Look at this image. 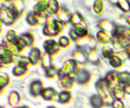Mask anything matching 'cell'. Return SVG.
<instances>
[{"instance_id": "1", "label": "cell", "mask_w": 130, "mask_h": 108, "mask_svg": "<svg viewBox=\"0 0 130 108\" xmlns=\"http://www.w3.org/2000/svg\"><path fill=\"white\" fill-rule=\"evenodd\" d=\"M96 88L99 90V95H101L102 99L104 100V103L106 105H112L115 100L113 97V91L107 83V81L106 80L99 81L96 84Z\"/></svg>"}, {"instance_id": "2", "label": "cell", "mask_w": 130, "mask_h": 108, "mask_svg": "<svg viewBox=\"0 0 130 108\" xmlns=\"http://www.w3.org/2000/svg\"><path fill=\"white\" fill-rule=\"evenodd\" d=\"M63 29V23L55 19H48L43 27V34L47 36H56Z\"/></svg>"}, {"instance_id": "3", "label": "cell", "mask_w": 130, "mask_h": 108, "mask_svg": "<svg viewBox=\"0 0 130 108\" xmlns=\"http://www.w3.org/2000/svg\"><path fill=\"white\" fill-rule=\"evenodd\" d=\"M16 18H17V15L13 12L11 8L1 5V8H0V19H1V21L4 24L10 25L12 23H14Z\"/></svg>"}, {"instance_id": "4", "label": "cell", "mask_w": 130, "mask_h": 108, "mask_svg": "<svg viewBox=\"0 0 130 108\" xmlns=\"http://www.w3.org/2000/svg\"><path fill=\"white\" fill-rule=\"evenodd\" d=\"M76 61L74 59H68L64 61L63 66L58 71V75H59V78H61V76H72V74L76 71Z\"/></svg>"}, {"instance_id": "5", "label": "cell", "mask_w": 130, "mask_h": 108, "mask_svg": "<svg viewBox=\"0 0 130 108\" xmlns=\"http://www.w3.org/2000/svg\"><path fill=\"white\" fill-rule=\"evenodd\" d=\"M13 61H14V56L3 46H1L0 48V63H1V65H10Z\"/></svg>"}, {"instance_id": "6", "label": "cell", "mask_w": 130, "mask_h": 108, "mask_svg": "<svg viewBox=\"0 0 130 108\" xmlns=\"http://www.w3.org/2000/svg\"><path fill=\"white\" fill-rule=\"evenodd\" d=\"M105 80L107 81V83L109 84V86L111 87L112 90H113L114 88L121 86V83H120V79H119L118 72H114V71L109 72V73L106 75V79H105Z\"/></svg>"}, {"instance_id": "7", "label": "cell", "mask_w": 130, "mask_h": 108, "mask_svg": "<svg viewBox=\"0 0 130 108\" xmlns=\"http://www.w3.org/2000/svg\"><path fill=\"white\" fill-rule=\"evenodd\" d=\"M88 35V31L86 28H83V27H74L73 30H71L70 32V36L72 37L73 40H78L79 38H84Z\"/></svg>"}, {"instance_id": "8", "label": "cell", "mask_w": 130, "mask_h": 108, "mask_svg": "<svg viewBox=\"0 0 130 108\" xmlns=\"http://www.w3.org/2000/svg\"><path fill=\"white\" fill-rule=\"evenodd\" d=\"M43 47H44V50H45V53H48L49 55H53L55 53L58 52V47H59V44H58L55 40H47L44 43H43Z\"/></svg>"}, {"instance_id": "9", "label": "cell", "mask_w": 130, "mask_h": 108, "mask_svg": "<svg viewBox=\"0 0 130 108\" xmlns=\"http://www.w3.org/2000/svg\"><path fill=\"white\" fill-rule=\"evenodd\" d=\"M74 85V79L72 76H61V78L58 79V86L61 89H70L72 88Z\"/></svg>"}, {"instance_id": "10", "label": "cell", "mask_w": 130, "mask_h": 108, "mask_svg": "<svg viewBox=\"0 0 130 108\" xmlns=\"http://www.w3.org/2000/svg\"><path fill=\"white\" fill-rule=\"evenodd\" d=\"M29 59L31 61V65L36 66L37 64L40 61V59H42L40 50L37 49V48H33V49H32L30 54H29Z\"/></svg>"}, {"instance_id": "11", "label": "cell", "mask_w": 130, "mask_h": 108, "mask_svg": "<svg viewBox=\"0 0 130 108\" xmlns=\"http://www.w3.org/2000/svg\"><path fill=\"white\" fill-rule=\"evenodd\" d=\"M78 46L84 47V48H89V50L95 49V39L92 36H88V37H84L80 40H78Z\"/></svg>"}, {"instance_id": "12", "label": "cell", "mask_w": 130, "mask_h": 108, "mask_svg": "<svg viewBox=\"0 0 130 108\" xmlns=\"http://www.w3.org/2000/svg\"><path fill=\"white\" fill-rule=\"evenodd\" d=\"M99 28H100L101 30H103V31L107 32L108 34H109V33H112V36H113V34L115 33V30H116L115 25H114L112 22H109V21H107V20H102V21H100Z\"/></svg>"}, {"instance_id": "13", "label": "cell", "mask_w": 130, "mask_h": 108, "mask_svg": "<svg viewBox=\"0 0 130 108\" xmlns=\"http://www.w3.org/2000/svg\"><path fill=\"white\" fill-rule=\"evenodd\" d=\"M42 90H43L42 89V84H41L40 81H34L30 86V91H31L32 94L34 95V97H37V95L41 94Z\"/></svg>"}, {"instance_id": "14", "label": "cell", "mask_w": 130, "mask_h": 108, "mask_svg": "<svg viewBox=\"0 0 130 108\" xmlns=\"http://www.w3.org/2000/svg\"><path fill=\"white\" fill-rule=\"evenodd\" d=\"M96 38H97V40L103 44H107V43H109L110 41H111V37H110V35L107 33V32L103 31V30L97 32Z\"/></svg>"}, {"instance_id": "15", "label": "cell", "mask_w": 130, "mask_h": 108, "mask_svg": "<svg viewBox=\"0 0 130 108\" xmlns=\"http://www.w3.org/2000/svg\"><path fill=\"white\" fill-rule=\"evenodd\" d=\"M41 95L45 101H51L54 98H56L57 92H56V90H54L53 88H44L42 90V92H41Z\"/></svg>"}, {"instance_id": "16", "label": "cell", "mask_w": 130, "mask_h": 108, "mask_svg": "<svg viewBox=\"0 0 130 108\" xmlns=\"http://www.w3.org/2000/svg\"><path fill=\"white\" fill-rule=\"evenodd\" d=\"M2 46L9 51V52L13 55V56H15V55H17L18 53H19V50L18 49V47L16 46L15 43H13V42H10V41H8V40H5V41H3L2 42Z\"/></svg>"}, {"instance_id": "17", "label": "cell", "mask_w": 130, "mask_h": 108, "mask_svg": "<svg viewBox=\"0 0 130 108\" xmlns=\"http://www.w3.org/2000/svg\"><path fill=\"white\" fill-rule=\"evenodd\" d=\"M59 10H60V9H59V5H58V2L55 1V0H50L48 10H47L48 15H55V14H58Z\"/></svg>"}, {"instance_id": "18", "label": "cell", "mask_w": 130, "mask_h": 108, "mask_svg": "<svg viewBox=\"0 0 130 108\" xmlns=\"http://www.w3.org/2000/svg\"><path fill=\"white\" fill-rule=\"evenodd\" d=\"M57 17H58V20L61 21L62 23L68 22L70 19H71L70 13H69L66 9H60L59 12H58V14H57Z\"/></svg>"}, {"instance_id": "19", "label": "cell", "mask_w": 130, "mask_h": 108, "mask_svg": "<svg viewBox=\"0 0 130 108\" xmlns=\"http://www.w3.org/2000/svg\"><path fill=\"white\" fill-rule=\"evenodd\" d=\"M19 102H20V97L16 91H12L10 93V97H9V103L12 107H16Z\"/></svg>"}, {"instance_id": "20", "label": "cell", "mask_w": 130, "mask_h": 108, "mask_svg": "<svg viewBox=\"0 0 130 108\" xmlns=\"http://www.w3.org/2000/svg\"><path fill=\"white\" fill-rule=\"evenodd\" d=\"M90 80V73L85 71V70H80L77 73V81L79 84H86V83Z\"/></svg>"}, {"instance_id": "21", "label": "cell", "mask_w": 130, "mask_h": 108, "mask_svg": "<svg viewBox=\"0 0 130 108\" xmlns=\"http://www.w3.org/2000/svg\"><path fill=\"white\" fill-rule=\"evenodd\" d=\"M73 59L76 63H78V64H85L87 61V58H86L85 54H84V52L80 51V50H77L73 53Z\"/></svg>"}, {"instance_id": "22", "label": "cell", "mask_w": 130, "mask_h": 108, "mask_svg": "<svg viewBox=\"0 0 130 108\" xmlns=\"http://www.w3.org/2000/svg\"><path fill=\"white\" fill-rule=\"evenodd\" d=\"M90 102H91V105H92L94 108H101L104 104H105V103H104V100L102 99L101 95H99V94L93 95V97L91 98Z\"/></svg>"}, {"instance_id": "23", "label": "cell", "mask_w": 130, "mask_h": 108, "mask_svg": "<svg viewBox=\"0 0 130 108\" xmlns=\"http://www.w3.org/2000/svg\"><path fill=\"white\" fill-rule=\"evenodd\" d=\"M70 21L73 25H75V27H79V25L84 22V19H83V17H82V15L79 14V13H74L73 15H71Z\"/></svg>"}, {"instance_id": "24", "label": "cell", "mask_w": 130, "mask_h": 108, "mask_svg": "<svg viewBox=\"0 0 130 108\" xmlns=\"http://www.w3.org/2000/svg\"><path fill=\"white\" fill-rule=\"evenodd\" d=\"M27 21H28V23L31 25V27H36V25H38L39 23H41L40 20L38 19V17L34 14V13H30V14L28 15Z\"/></svg>"}, {"instance_id": "25", "label": "cell", "mask_w": 130, "mask_h": 108, "mask_svg": "<svg viewBox=\"0 0 130 108\" xmlns=\"http://www.w3.org/2000/svg\"><path fill=\"white\" fill-rule=\"evenodd\" d=\"M10 8L18 16L22 12V10H23V2L22 1H14V2L12 3V5L10 6Z\"/></svg>"}, {"instance_id": "26", "label": "cell", "mask_w": 130, "mask_h": 108, "mask_svg": "<svg viewBox=\"0 0 130 108\" xmlns=\"http://www.w3.org/2000/svg\"><path fill=\"white\" fill-rule=\"evenodd\" d=\"M119 79H120V83L121 85H128L130 83V73L127 72V71H124V72H121L119 73Z\"/></svg>"}, {"instance_id": "27", "label": "cell", "mask_w": 130, "mask_h": 108, "mask_svg": "<svg viewBox=\"0 0 130 108\" xmlns=\"http://www.w3.org/2000/svg\"><path fill=\"white\" fill-rule=\"evenodd\" d=\"M113 97L116 99V100H121L122 101V99H124V97H125V89H124V87H116V88H114L113 89Z\"/></svg>"}, {"instance_id": "28", "label": "cell", "mask_w": 130, "mask_h": 108, "mask_svg": "<svg viewBox=\"0 0 130 108\" xmlns=\"http://www.w3.org/2000/svg\"><path fill=\"white\" fill-rule=\"evenodd\" d=\"M88 59H89V61L93 63V64H97L100 61L99 53H97V51L95 49H92V50L88 51Z\"/></svg>"}, {"instance_id": "29", "label": "cell", "mask_w": 130, "mask_h": 108, "mask_svg": "<svg viewBox=\"0 0 130 108\" xmlns=\"http://www.w3.org/2000/svg\"><path fill=\"white\" fill-rule=\"evenodd\" d=\"M28 72V67H23V66H15L13 69V74L15 76H23L24 74H27Z\"/></svg>"}, {"instance_id": "30", "label": "cell", "mask_w": 130, "mask_h": 108, "mask_svg": "<svg viewBox=\"0 0 130 108\" xmlns=\"http://www.w3.org/2000/svg\"><path fill=\"white\" fill-rule=\"evenodd\" d=\"M57 100L62 104H66L71 100V93L69 91H61L59 94H58Z\"/></svg>"}, {"instance_id": "31", "label": "cell", "mask_w": 130, "mask_h": 108, "mask_svg": "<svg viewBox=\"0 0 130 108\" xmlns=\"http://www.w3.org/2000/svg\"><path fill=\"white\" fill-rule=\"evenodd\" d=\"M41 65L42 67L48 70L50 68H52V61H51V55H49L48 53H45L43 56H42V59H41Z\"/></svg>"}, {"instance_id": "32", "label": "cell", "mask_w": 130, "mask_h": 108, "mask_svg": "<svg viewBox=\"0 0 130 108\" xmlns=\"http://www.w3.org/2000/svg\"><path fill=\"white\" fill-rule=\"evenodd\" d=\"M109 61H110V65H111L114 69H118V68H120L123 65L122 58H121V57H119V56H115V55L113 57H111V58L109 59Z\"/></svg>"}, {"instance_id": "33", "label": "cell", "mask_w": 130, "mask_h": 108, "mask_svg": "<svg viewBox=\"0 0 130 108\" xmlns=\"http://www.w3.org/2000/svg\"><path fill=\"white\" fill-rule=\"evenodd\" d=\"M102 54L106 59H110L111 57L114 56V50L109 47H104L102 50Z\"/></svg>"}, {"instance_id": "34", "label": "cell", "mask_w": 130, "mask_h": 108, "mask_svg": "<svg viewBox=\"0 0 130 108\" xmlns=\"http://www.w3.org/2000/svg\"><path fill=\"white\" fill-rule=\"evenodd\" d=\"M93 10L95 12V14H97V15H101L102 14L103 10H104V2L102 1V0H96V1H94Z\"/></svg>"}, {"instance_id": "35", "label": "cell", "mask_w": 130, "mask_h": 108, "mask_svg": "<svg viewBox=\"0 0 130 108\" xmlns=\"http://www.w3.org/2000/svg\"><path fill=\"white\" fill-rule=\"evenodd\" d=\"M18 39H19V37L17 36V34H16L15 31L11 30V31L8 32V34H6V40H8V41L13 42V43L16 44V42L18 41Z\"/></svg>"}, {"instance_id": "36", "label": "cell", "mask_w": 130, "mask_h": 108, "mask_svg": "<svg viewBox=\"0 0 130 108\" xmlns=\"http://www.w3.org/2000/svg\"><path fill=\"white\" fill-rule=\"evenodd\" d=\"M118 5L123 12H129L130 11V1H128V0H119Z\"/></svg>"}, {"instance_id": "37", "label": "cell", "mask_w": 130, "mask_h": 108, "mask_svg": "<svg viewBox=\"0 0 130 108\" xmlns=\"http://www.w3.org/2000/svg\"><path fill=\"white\" fill-rule=\"evenodd\" d=\"M21 38L24 40V42L27 43V46H32V44H33V42H34L33 36H32L31 34H29V33L22 34V35H21Z\"/></svg>"}, {"instance_id": "38", "label": "cell", "mask_w": 130, "mask_h": 108, "mask_svg": "<svg viewBox=\"0 0 130 108\" xmlns=\"http://www.w3.org/2000/svg\"><path fill=\"white\" fill-rule=\"evenodd\" d=\"M8 84H9V76L5 73H1L0 74V88H1V90Z\"/></svg>"}, {"instance_id": "39", "label": "cell", "mask_w": 130, "mask_h": 108, "mask_svg": "<svg viewBox=\"0 0 130 108\" xmlns=\"http://www.w3.org/2000/svg\"><path fill=\"white\" fill-rule=\"evenodd\" d=\"M31 64L29 57H24V56H21L18 58V61H17V65L18 66H23V67H28Z\"/></svg>"}, {"instance_id": "40", "label": "cell", "mask_w": 130, "mask_h": 108, "mask_svg": "<svg viewBox=\"0 0 130 108\" xmlns=\"http://www.w3.org/2000/svg\"><path fill=\"white\" fill-rule=\"evenodd\" d=\"M58 44H59V47H61V48H68L70 46V39L66 36H62L59 38Z\"/></svg>"}, {"instance_id": "41", "label": "cell", "mask_w": 130, "mask_h": 108, "mask_svg": "<svg viewBox=\"0 0 130 108\" xmlns=\"http://www.w3.org/2000/svg\"><path fill=\"white\" fill-rule=\"evenodd\" d=\"M56 74H57V71H56V69L54 67L45 70V76H47V78H54Z\"/></svg>"}, {"instance_id": "42", "label": "cell", "mask_w": 130, "mask_h": 108, "mask_svg": "<svg viewBox=\"0 0 130 108\" xmlns=\"http://www.w3.org/2000/svg\"><path fill=\"white\" fill-rule=\"evenodd\" d=\"M16 46L18 47V49H19V50H20V51H21V50H23V49H24V47H27V43H25V42H24V40L22 39V38H21V37H19V39H18V41L16 42Z\"/></svg>"}, {"instance_id": "43", "label": "cell", "mask_w": 130, "mask_h": 108, "mask_svg": "<svg viewBox=\"0 0 130 108\" xmlns=\"http://www.w3.org/2000/svg\"><path fill=\"white\" fill-rule=\"evenodd\" d=\"M112 107L113 108H125V105L121 100H115L112 104Z\"/></svg>"}, {"instance_id": "44", "label": "cell", "mask_w": 130, "mask_h": 108, "mask_svg": "<svg viewBox=\"0 0 130 108\" xmlns=\"http://www.w3.org/2000/svg\"><path fill=\"white\" fill-rule=\"evenodd\" d=\"M124 89H125V92H126V93H129V94H130V84L124 86Z\"/></svg>"}, {"instance_id": "45", "label": "cell", "mask_w": 130, "mask_h": 108, "mask_svg": "<svg viewBox=\"0 0 130 108\" xmlns=\"http://www.w3.org/2000/svg\"><path fill=\"white\" fill-rule=\"evenodd\" d=\"M126 52H127V54L130 56V46H128V47L126 48Z\"/></svg>"}, {"instance_id": "46", "label": "cell", "mask_w": 130, "mask_h": 108, "mask_svg": "<svg viewBox=\"0 0 130 108\" xmlns=\"http://www.w3.org/2000/svg\"><path fill=\"white\" fill-rule=\"evenodd\" d=\"M127 22L129 23V25H130V16H128L127 17Z\"/></svg>"}, {"instance_id": "47", "label": "cell", "mask_w": 130, "mask_h": 108, "mask_svg": "<svg viewBox=\"0 0 130 108\" xmlns=\"http://www.w3.org/2000/svg\"><path fill=\"white\" fill-rule=\"evenodd\" d=\"M21 108H29L28 106H23V107H21Z\"/></svg>"}, {"instance_id": "48", "label": "cell", "mask_w": 130, "mask_h": 108, "mask_svg": "<svg viewBox=\"0 0 130 108\" xmlns=\"http://www.w3.org/2000/svg\"><path fill=\"white\" fill-rule=\"evenodd\" d=\"M48 108H55V107H53V106H50V107H48Z\"/></svg>"}]
</instances>
